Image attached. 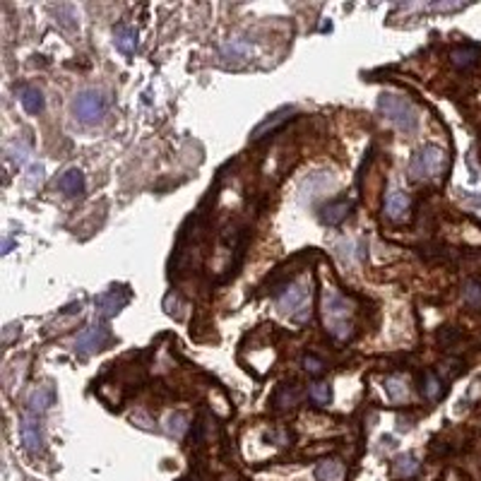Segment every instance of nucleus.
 Wrapping results in <instances>:
<instances>
[{
  "instance_id": "21",
  "label": "nucleus",
  "mask_w": 481,
  "mask_h": 481,
  "mask_svg": "<svg viewBox=\"0 0 481 481\" xmlns=\"http://www.w3.org/2000/svg\"><path fill=\"white\" fill-rule=\"evenodd\" d=\"M342 474H344V467L337 460H327L315 469L318 481H342Z\"/></svg>"
},
{
  "instance_id": "8",
  "label": "nucleus",
  "mask_w": 481,
  "mask_h": 481,
  "mask_svg": "<svg viewBox=\"0 0 481 481\" xmlns=\"http://www.w3.org/2000/svg\"><path fill=\"white\" fill-rule=\"evenodd\" d=\"M294 113H296L294 106H282V109H277L275 113H270L263 123H258V126H256V130L251 133V140H253V143H258V140H263V138H268V135L277 133V130L284 126V123L294 116Z\"/></svg>"
},
{
  "instance_id": "29",
  "label": "nucleus",
  "mask_w": 481,
  "mask_h": 481,
  "mask_svg": "<svg viewBox=\"0 0 481 481\" xmlns=\"http://www.w3.org/2000/svg\"><path fill=\"white\" fill-rule=\"evenodd\" d=\"M8 154L13 157V159H15L17 164H27V159H29V147L15 143V145H10V147H8Z\"/></svg>"
},
{
  "instance_id": "20",
  "label": "nucleus",
  "mask_w": 481,
  "mask_h": 481,
  "mask_svg": "<svg viewBox=\"0 0 481 481\" xmlns=\"http://www.w3.org/2000/svg\"><path fill=\"white\" fill-rule=\"evenodd\" d=\"M421 390H423V397H426V400H431V402L440 400V397H443V395H445L443 381H440V378L435 376V373H431V371H428L426 376H423V385H421Z\"/></svg>"
},
{
  "instance_id": "27",
  "label": "nucleus",
  "mask_w": 481,
  "mask_h": 481,
  "mask_svg": "<svg viewBox=\"0 0 481 481\" xmlns=\"http://www.w3.org/2000/svg\"><path fill=\"white\" fill-rule=\"evenodd\" d=\"M465 301L472 305V308H481V282H467Z\"/></svg>"
},
{
  "instance_id": "18",
  "label": "nucleus",
  "mask_w": 481,
  "mask_h": 481,
  "mask_svg": "<svg viewBox=\"0 0 481 481\" xmlns=\"http://www.w3.org/2000/svg\"><path fill=\"white\" fill-rule=\"evenodd\" d=\"M330 180H332V176L330 173H325V171H318V173H313V176H308V180H305V183L301 185V197L305 200V197H315L318 195L320 190H325L327 185H330Z\"/></svg>"
},
{
  "instance_id": "1",
  "label": "nucleus",
  "mask_w": 481,
  "mask_h": 481,
  "mask_svg": "<svg viewBox=\"0 0 481 481\" xmlns=\"http://www.w3.org/2000/svg\"><path fill=\"white\" fill-rule=\"evenodd\" d=\"M378 109L388 121H393L402 133H414L419 128V113L411 106V101H407L404 96L393 94V92H385L378 99Z\"/></svg>"
},
{
  "instance_id": "2",
  "label": "nucleus",
  "mask_w": 481,
  "mask_h": 481,
  "mask_svg": "<svg viewBox=\"0 0 481 481\" xmlns=\"http://www.w3.org/2000/svg\"><path fill=\"white\" fill-rule=\"evenodd\" d=\"M322 305H325V325L327 330H330L332 337L337 339H349L354 332L352 322H349V303L344 296H339L337 291H332V289H327L325 296H322Z\"/></svg>"
},
{
  "instance_id": "4",
  "label": "nucleus",
  "mask_w": 481,
  "mask_h": 481,
  "mask_svg": "<svg viewBox=\"0 0 481 481\" xmlns=\"http://www.w3.org/2000/svg\"><path fill=\"white\" fill-rule=\"evenodd\" d=\"M443 164H445V152L440 147L435 145L421 147V150H416V154L409 162V178L423 180V178L438 176L443 171Z\"/></svg>"
},
{
  "instance_id": "23",
  "label": "nucleus",
  "mask_w": 481,
  "mask_h": 481,
  "mask_svg": "<svg viewBox=\"0 0 481 481\" xmlns=\"http://www.w3.org/2000/svg\"><path fill=\"white\" fill-rule=\"evenodd\" d=\"M164 428H166L169 433L173 435V438H183V433L188 431V419H185L183 414H169L166 421H164Z\"/></svg>"
},
{
  "instance_id": "11",
  "label": "nucleus",
  "mask_w": 481,
  "mask_h": 481,
  "mask_svg": "<svg viewBox=\"0 0 481 481\" xmlns=\"http://www.w3.org/2000/svg\"><path fill=\"white\" fill-rule=\"evenodd\" d=\"M407 212H409V195L397 188H393L388 195H385V214H388L393 222H400V219H404Z\"/></svg>"
},
{
  "instance_id": "7",
  "label": "nucleus",
  "mask_w": 481,
  "mask_h": 481,
  "mask_svg": "<svg viewBox=\"0 0 481 481\" xmlns=\"http://www.w3.org/2000/svg\"><path fill=\"white\" fill-rule=\"evenodd\" d=\"M130 301V291L123 286H113L109 291L99 294V296L94 298V305H96V313L101 315V318H113L116 313H121V308Z\"/></svg>"
},
{
  "instance_id": "32",
  "label": "nucleus",
  "mask_w": 481,
  "mask_h": 481,
  "mask_svg": "<svg viewBox=\"0 0 481 481\" xmlns=\"http://www.w3.org/2000/svg\"><path fill=\"white\" fill-rule=\"evenodd\" d=\"M41 178H44V166H41V164H37V166L29 169V185H34L37 180H41Z\"/></svg>"
},
{
  "instance_id": "16",
  "label": "nucleus",
  "mask_w": 481,
  "mask_h": 481,
  "mask_svg": "<svg viewBox=\"0 0 481 481\" xmlns=\"http://www.w3.org/2000/svg\"><path fill=\"white\" fill-rule=\"evenodd\" d=\"M17 94H20L22 106H25L27 113H32V116L41 113L44 106H46V101H44V94L39 92L37 87H32V84H22V87H17Z\"/></svg>"
},
{
  "instance_id": "12",
  "label": "nucleus",
  "mask_w": 481,
  "mask_h": 481,
  "mask_svg": "<svg viewBox=\"0 0 481 481\" xmlns=\"http://www.w3.org/2000/svg\"><path fill=\"white\" fill-rule=\"evenodd\" d=\"M53 400H55L53 388H51V385H39V388H34L29 393V397H27V409H29L32 414H44V411L53 404Z\"/></svg>"
},
{
  "instance_id": "24",
  "label": "nucleus",
  "mask_w": 481,
  "mask_h": 481,
  "mask_svg": "<svg viewBox=\"0 0 481 481\" xmlns=\"http://www.w3.org/2000/svg\"><path fill=\"white\" fill-rule=\"evenodd\" d=\"M298 402V388L296 385H282L279 393L275 395L277 407H294Z\"/></svg>"
},
{
  "instance_id": "10",
  "label": "nucleus",
  "mask_w": 481,
  "mask_h": 481,
  "mask_svg": "<svg viewBox=\"0 0 481 481\" xmlns=\"http://www.w3.org/2000/svg\"><path fill=\"white\" fill-rule=\"evenodd\" d=\"M354 205L349 200H332L320 209V222L327 226H339L352 214Z\"/></svg>"
},
{
  "instance_id": "25",
  "label": "nucleus",
  "mask_w": 481,
  "mask_h": 481,
  "mask_svg": "<svg viewBox=\"0 0 481 481\" xmlns=\"http://www.w3.org/2000/svg\"><path fill=\"white\" fill-rule=\"evenodd\" d=\"M395 469H397V474L400 477H414V474L419 472V462H416V457L414 455H400L397 457V462H395Z\"/></svg>"
},
{
  "instance_id": "19",
  "label": "nucleus",
  "mask_w": 481,
  "mask_h": 481,
  "mask_svg": "<svg viewBox=\"0 0 481 481\" xmlns=\"http://www.w3.org/2000/svg\"><path fill=\"white\" fill-rule=\"evenodd\" d=\"M385 393L390 395L393 402H404L409 397V388H407V381L402 376H388L385 378Z\"/></svg>"
},
{
  "instance_id": "28",
  "label": "nucleus",
  "mask_w": 481,
  "mask_h": 481,
  "mask_svg": "<svg viewBox=\"0 0 481 481\" xmlns=\"http://www.w3.org/2000/svg\"><path fill=\"white\" fill-rule=\"evenodd\" d=\"M55 17H58V22L63 27H67V29H72V27L77 25L75 22V10L70 8V5H58V8H53Z\"/></svg>"
},
{
  "instance_id": "9",
  "label": "nucleus",
  "mask_w": 481,
  "mask_h": 481,
  "mask_svg": "<svg viewBox=\"0 0 481 481\" xmlns=\"http://www.w3.org/2000/svg\"><path fill=\"white\" fill-rule=\"evenodd\" d=\"M20 435H22V443H25V448L29 450L32 455H39V452L44 450V433H41V426H39V421L34 416L22 419Z\"/></svg>"
},
{
  "instance_id": "3",
  "label": "nucleus",
  "mask_w": 481,
  "mask_h": 481,
  "mask_svg": "<svg viewBox=\"0 0 481 481\" xmlns=\"http://www.w3.org/2000/svg\"><path fill=\"white\" fill-rule=\"evenodd\" d=\"M279 310L296 322H308L310 320V286L305 284V282H298V284L289 286L279 296Z\"/></svg>"
},
{
  "instance_id": "30",
  "label": "nucleus",
  "mask_w": 481,
  "mask_h": 481,
  "mask_svg": "<svg viewBox=\"0 0 481 481\" xmlns=\"http://www.w3.org/2000/svg\"><path fill=\"white\" fill-rule=\"evenodd\" d=\"M460 8H465V5H460V3H431V5H426V10H435V13H452V10H460Z\"/></svg>"
},
{
  "instance_id": "6",
  "label": "nucleus",
  "mask_w": 481,
  "mask_h": 481,
  "mask_svg": "<svg viewBox=\"0 0 481 481\" xmlns=\"http://www.w3.org/2000/svg\"><path fill=\"white\" fill-rule=\"evenodd\" d=\"M111 342V332L106 325H101V322H94V325H89L87 330H82L80 335L75 337V342H72V349H75L80 356H89L94 352H101V349L106 347V344Z\"/></svg>"
},
{
  "instance_id": "13",
  "label": "nucleus",
  "mask_w": 481,
  "mask_h": 481,
  "mask_svg": "<svg viewBox=\"0 0 481 481\" xmlns=\"http://www.w3.org/2000/svg\"><path fill=\"white\" fill-rule=\"evenodd\" d=\"M113 44H116V48L121 51V53L133 55L135 48H138V32H135V27H130V25L113 27Z\"/></svg>"
},
{
  "instance_id": "5",
  "label": "nucleus",
  "mask_w": 481,
  "mask_h": 481,
  "mask_svg": "<svg viewBox=\"0 0 481 481\" xmlns=\"http://www.w3.org/2000/svg\"><path fill=\"white\" fill-rule=\"evenodd\" d=\"M106 113V99L101 92H96V89H84L75 96V101H72V116L77 118L84 126H94V123H99L101 118H104Z\"/></svg>"
},
{
  "instance_id": "26",
  "label": "nucleus",
  "mask_w": 481,
  "mask_h": 481,
  "mask_svg": "<svg viewBox=\"0 0 481 481\" xmlns=\"http://www.w3.org/2000/svg\"><path fill=\"white\" fill-rule=\"evenodd\" d=\"M310 400L318 402V404H327L332 400V385L330 383H313L308 390Z\"/></svg>"
},
{
  "instance_id": "15",
  "label": "nucleus",
  "mask_w": 481,
  "mask_h": 481,
  "mask_svg": "<svg viewBox=\"0 0 481 481\" xmlns=\"http://www.w3.org/2000/svg\"><path fill=\"white\" fill-rule=\"evenodd\" d=\"M481 58V46H477V44H465V46L455 48L450 53V60L455 67H460V70H469V67H474L479 63Z\"/></svg>"
},
{
  "instance_id": "14",
  "label": "nucleus",
  "mask_w": 481,
  "mask_h": 481,
  "mask_svg": "<svg viewBox=\"0 0 481 481\" xmlns=\"http://www.w3.org/2000/svg\"><path fill=\"white\" fill-rule=\"evenodd\" d=\"M55 188L60 192H65V195L75 197V195H82L84 192V173L80 169H67V171L55 180Z\"/></svg>"
},
{
  "instance_id": "31",
  "label": "nucleus",
  "mask_w": 481,
  "mask_h": 481,
  "mask_svg": "<svg viewBox=\"0 0 481 481\" xmlns=\"http://www.w3.org/2000/svg\"><path fill=\"white\" fill-rule=\"evenodd\" d=\"M303 366H305V371H308V373H322V369H325V366H322V361L315 359V356H305Z\"/></svg>"
},
{
  "instance_id": "17",
  "label": "nucleus",
  "mask_w": 481,
  "mask_h": 481,
  "mask_svg": "<svg viewBox=\"0 0 481 481\" xmlns=\"http://www.w3.org/2000/svg\"><path fill=\"white\" fill-rule=\"evenodd\" d=\"M253 53V46L251 41H246V39H229L226 44H222V58L226 60H246L248 55Z\"/></svg>"
},
{
  "instance_id": "22",
  "label": "nucleus",
  "mask_w": 481,
  "mask_h": 481,
  "mask_svg": "<svg viewBox=\"0 0 481 481\" xmlns=\"http://www.w3.org/2000/svg\"><path fill=\"white\" fill-rule=\"evenodd\" d=\"M337 256L342 263H356V260H361L364 258V251H356V243L352 239H344V241H339L337 243Z\"/></svg>"
}]
</instances>
